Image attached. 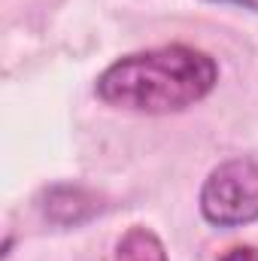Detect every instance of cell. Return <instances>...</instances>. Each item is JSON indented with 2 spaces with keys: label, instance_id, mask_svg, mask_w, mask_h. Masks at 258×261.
Instances as JSON below:
<instances>
[{
  "label": "cell",
  "instance_id": "6",
  "mask_svg": "<svg viewBox=\"0 0 258 261\" xmlns=\"http://www.w3.org/2000/svg\"><path fill=\"white\" fill-rule=\"evenodd\" d=\"M207 3H219V6H237V9L258 12V0H207Z\"/></svg>",
  "mask_w": 258,
  "mask_h": 261
},
{
  "label": "cell",
  "instance_id": "4",
  "mask_svg": "<svg viewBox=\"0 0 258 261\" xmlns=\"http://www.w3.org/2000/svg\"><path fill=\"white\" fill-rule=\"evenodd\" d=\"M116 261H170L164 240L146 228V225H131L116 243Z\"/></svg>",
  "mask_w": 258,
  "mask_h": 261
},
{
  "label": "cell",
  "instance_id": "2",
  "mask_svg": "<svg viewBox=\"0 0 258 261\" xmlns=\"http://www.w3.org/2000/svg\"><path fill=\"white\" fill-rule=\"evenodd\" d=\"M200 216L216 228H246L258 222V161L228 158L200 186Z\"/></svg>",
  "mask_w": 258,
  "mask_h": 261
},
{
  "label": "cell",
  "instance_id": "1",
  "mask_svg": "<svg viewBox=\"0 0 258 261\" xmlns=\"http://www.w3.org/2000/svg\"><path fill=\"white\" fill-rule=\"evenodd\" d=\"M216 82L219 64L213 55L186 43H170L131 52L113 61L97 76L94 94L113 110L170 116L186 113L210 97Z\"/></svg>",
  "mask_w": 258,
  "mask_h": 261
},
{
  "label": "cell",
  "instance_id": "5",
  "mask_svg": "<svg viewBox=\"0 0 258 261\" xmlns=\"http://www.w3.org/2000/svg\"><path fill=\"white\" fill-rule=\"evenodd\" d=\"M219 261H258V249L255 246H231Z\"/></svg>",
  "mask_w": 258,
  "mask_h": 261
},
{
  "label": "cell",
  "instance_id": "3",
  "mask_svg": "<svg viewBox=\"0 0 258 261\" xmlns=\"http://www.w3.org/2000/svg\"><path fill=\"white\" fill-rule=\"evenodd\" d=\"M40 210L43 216L52 222V225H61V228H76V225H85L88 219H94L100 213V197L82 186H67L58 182L52 189H46L40 197Z\"/></svg>",
  "mask_w": 258,
  "mask_h": 261
}]
</instances>
